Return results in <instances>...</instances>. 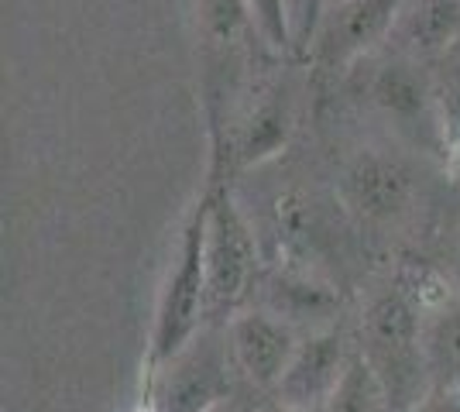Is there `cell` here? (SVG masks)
<instances>
[{
    "instance_id": "obj_21",
    "label": "cell",
    "mask_w": 460,
    "mask_h": 412,
    "mask_svg": "<svg viewBox=\"0 0 460 412\" xmlns=\"http://www.w3.org/2000/svg\"><path fill=\"white\" fill-rule=\"evenodd\" d=\"M137 412H158V409H155L152 402H148V399H145V406H141V409H137Z\"/></svg>"
},
{
    "instance_id": "obj_23",
    "label": "cell",
    "mask_w": 460,
    "mask_h": 412,
    "mask_svg": "<svg viewBox=\"0 0 460 412\" xmlns=\"http://www.w3.org/2000/svg\"><path fill=\"white\" fill-rule=\"evenodd\" d=\"M217 412H227V406H220V409H217Z\"/></svg>"
},
{
    "instance_id": "obj_4",
    "label": "cell",
    "mask_w": 460,
    "mask_h": 412,
    "mask_svg": "<svg viewBox=\"0 0 460 412\" xmlns=\"http://www.w3.org/2000/svg\"><path fill=\"white\" fill-rule=\"evenodd\" d=\"M207 306L210 316L234 313L251 293L258 244L237 203L220 193L207 203Z\"/></svg>"
},
{
    "instance_id": "obj_14",
    "label": "cell",
    "mask_w": 460,
    "mask_h": 412,
    "mask_svg": "<svg viewBox=\"0 0 460 412\" xmlns=\"http://www.w3.org/2000/svg\"><path fill=\"white\" fill-rule=\"evenodd\" d=\"M395 293H402L420 310H440V306L450 302L443 278L429 265H405L402 275H399V289Z\"/></svg>"
},
{
    "instance_id": "obj_10",
    "label": "cell",
    "mask_w": 460,
    "mask_h": 412,
    "mask_svg": "<svg viewBox=\"0 0 460 412\" xmlns=\"http://www.w3.org/2000/svg\"><path fill=\"white\" fill-rule=\"evenodd\" d=\"M429 381L440 392H460V302L440 306L422 330Z\"/></svg>"
},
{
    "instance_id": "obj_16",
    "label": "cell",
    "mask_w": 460,
    "mask_h": 412,
    "mask_svg": "<svg viewBox=\"0 0 460 412\" xmlns=\"http://www.w3.org/2000/svg\"><path fill=\"white\" fill-rule=\"evenodd\" d=\"M282 141H286V120H282V114H279L275 107H265L258 118L251 120L244 158H248V162H258V158L279 152Z\"/></svg>"
},
{
    "instance_id": "obj_12",
    "label": "cell",
    "mask_w": 460,
    "mask_h": 412,
    "mask_svg": "<svg viewBox=\"0 0 460 412\" xmlns=\"http://www.w3.org/2000/svg\"><path fill=\"white\" fill-rule=\"evenodd\" d=\"M333 310V295L313 285L306 278H275L271 285V313L286 323L306 320V316H326Z\"/></svg>"
},
{
    "instance_id": "obj_17",
    "label": "cell",
    "mask_w": 460,
    "mask_h": 412,
    "mask_svg": "<svg viewBox=\"0 0 460 412\" xmlns=\"http://www.w3.org/2000/svg\"><path fill=\"white\" fill-rule=\"evenodd\" d=\"M203 7H207L210 28L217 35H224V39H230L244 21H251L244 0H203Z\"/></svg>"
},
{
    "instance_id": "obj_6",
    "label": "cell",
    "mask_w": 460,
    "mask_h": 412,
    "mask_svg": "<svg viewBox=\"0 0 460 412\" xmlns=\"http://www.w3.org/2000/svg\"><path fill=\"white\" fill-rule=\"evenodd\" d=\"M350 357H354V351L347 347V340L341 334H333V330L309 334L306 340H299V351L275 389V402L292 406V409L323 412L326 402L337 392L341 378H344Z\"/></svg>"
},
{
    "instance_id": "obj_5",
    "label": "cell",
    "mask_w": 460,
    "mask_h": 412,
    "mask_svg": "<svg viewBox=\"0 0 460 412\" xmlns=\"http://www.w3.org/2000/svg\"><path fill=\"white\" fill-rule=\"evenodd\" d=\"M230 357L237 374H244L258 389H279L282 374L288 372L292 357L299 351V337L275 313H237L227 327Z\"/></svg>"
},
{
    "instance_id": "obj_15",
    "label": "cell",
    "mask_w": 460,
    "mask_h": 412,
    "mask_svg": "<svg viewBox=\"0 0 460 412\" xmlns=\"http://www.w3.org/2000/svg\"><path fill=\"white\" fill-rule=\"evenodd\" d=\"M375 97H378V103L388 107V110L409 114V110H416L422 103V90H420V83L409 76L405 69H392V66H388L382 76H378V83H375Z\"/></svg>"
},
{
    "instance_id": "obj_7",
    "label": "cell",
    "mask_w": 460,
    "mask_h": 412,
    "mask_svg": "<svg viewBox=\"0 0 460 412\" xmlns=\"http://www.w3.org/2000/svg\"><path fill=\"white\" fill-rule=\"evenodd\" d=\"M460 35V0H402L392 35L412 56H437Z\"/></svg>"
},
{
    "instance_id": "obj_19",
    "label": "cell",
    "mask_w": 460,
    "mask_h": 412,
    "mask_svg": "<svg viewBox=\"0 0 460 412\" xmlns=\"http://www.w3.org/2000/svg\"><path fill=\"white\" fill-rule=\"evenodd\" d=\"M450 169H454V179L460 182V145L454 148V158H450Z\"/></svg>"
},
{
    "instance_id": "obj_2",
    "label": "cell",
    "mask_w": 460,
    "mask_h": 412,
    "mask_svg": "<svg viewBox=\"0 0 460 412\" xmlns=\"http://www.w3.org/2000/svg\"><path fill=\"white\" fill-rule=\"evenodd\" d=\"M203 248H207V203L190 220L172 272H169L165 289L158 295L152 347H148V378L162 372L175 354L199 334L203 320L210 316V306H207V251Z\"/></svg>"
},
{
    "instance_id": "obj_8",
    "label": "cell",
    "mask_w": 460,
    "mask_h": 412,
    "mask_svg": "<svg viewBox=\"0 0 460 412\" xmlns=\"http://www.w3.org/2000/svg\"><path fill=\"white\" fill-rule=\"evenodd\" d=\"M409 197V176L395 162L365 155L347 172V199L365 216L395 214Z\"/></svg>"
},
{
    "instance_id": "obj_11",
    "label": "cell",
    "mask_w": 460,
    "mask_h": 412,
    "mask_svg": "<svg viewBox=\"0 0 460 412\" xmlns=\"http://www.w3.org/2000/svg\"><path fill=\"white\" fill-rule=\"evenodd\" d=\"M323 412H392L382 381L371 372V364L361 351H354L344 378H341V385H337V392L326 402Z\"/></svg>"
},
{
    "instance_id": "obj_24",
    "label": "cell",
    "mask_w": 460,
    "mask_h": 412,
    "mask_svg": "<svg viewBox=\"0 0 460 412\" xmlns=\"http://www.w3.org/2000/svg\"><path fill=\"white\" fill-rule=\"evenodd\" d=\"M333 4H344V0H333Z\"/></svg>"
},
{
    "instance_id": "obj_9",
    "label": "cell",
    "mask_w": 460,
    "mask_h": 412,
    "mask_svg": "<svg viewBox=\"0 0 460 412\" xmlns=\"http://www.w3.org/2000/svg\"><path fill=\"white\" fill-rule=\"evenodd\" d=\"M402 0H344L337 4L330 45L341 56H354L367 48L371 41L392 35V24L399 14Z\"/></svg>"
},
{
    "instance_id": "obj_3",
    "label": "cell",
    "mask_w": 460,
    "mask_h": 412,
    "mask_svg": "<svg viewBox=\"0 0 460 412\" xmlns=\"http://www.w3.org/2000/svg\"><path fill=\"white\" fill-rule=\"evenodd\" d=\"M234 357L227 334L192 337L158 374L148 378V402L158 412H217L234 389Z\"/></svg>"
},
{
    "instance_id": "obj_20",
    "label": "cell",
    "mask_w": 460,
    "mask_h": 412,
    "mask_svg": "<svg viewBox=\"0 0 460 412\" xmlns=\"http://www.w3.org/2000/svg\"><path fill=\"white\" fill-rule=\"evenodd\" d=\"M265 412H309V409H292V406H279V402H271Z\"/></svg>"
},
{
    "instance_id": "obj_13",
    "label": "cell",
    "mask_w": 460,
    "mask_h": 412,
    "mask_svg": "<svg viewBox=\"0 0 460 412\" xmlns=\"http://www.w3.org/2000/svg\"><path fill=\"white\" fill-rule=\"evenodd\" d=\"M248 4L251 24L261 31V39L269 41L275 52H286L296 45L292 31V0H244Z\"/></svg>"
},
{
    "instance_id": "obj_18",
    "label": "cell",
    "mask_w": 460,
    "mask_h": 412,
    "mask_svg": "<svg viewBox=\"0 0 460 412\" xmlns=\"http://www.w3.org/2000/svg\"><path fill=\"white\" fill-rule=\"evenodd\" d=\"M412 412H460V392H440V389H433Z\"/></svg>"
},
{
    "instance_id": "obj_22",
    "label": "cell",
    "mask_w": 460,
    "mask_h": 412,
    "mask_svg": "<svg viewBox=\"0 0 460 412\" xmlns=\"http://www.w3.org/2000/svg\"><path fill=\"white\" fill-rule=\"evenodd\" d=\"M454 272H457V285H460V251H457V265H454Z\"/></svg>"
},
{
    "instance_id": "obj_1",
    "label": "cell",
    "mask_w": 460,
    "mask_h": 412,
    "mask_svg": "<svg viewBox=\"0 0 460 412\" xmlns=\"http://www.w3.org/2000/svg\"><path fill=\"white\" fill-rule=\"evenodd\" d=\"M361 354L378 374L392 412H412L433 392L422 347V320L402 293H385L367 306Z\"/></svg>"
}]
</instances>
